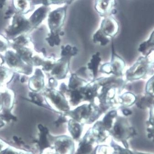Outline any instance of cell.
I'll return each instance as SVG.
<instances>
[{
    "mask_svg": "<svg viewBox=\"0 0 154 154\" xmlns=\"http://www.w3.org/2000/svg\"><path fill=\"white\" fill-rule=\"evenodd\" d=\"M42 94L48 105L58 113H66L70 110V106L68 101L59 90L45 88Z\"/></svg>",
    "mask_w": 154,
    "mask_h": 154,
    "instance_id": "1",
    "label": "cell"
},
{
    "mask_svg": "<svg viewBox=\"0 0 154 154\" xmlns=\"http://www.w3.org/2000/svg\"><path fill=\"white\" fill-rule=\"evenodd\" d=\"M103 113V111L97 105L92 103H87L77 106L73 110H70L65 114L76 121L83 119L93 121Z\"/></svg>",
    "mask_w": 154,
    "mask_h": 154,
    "instance_id": "2",
    "label": "cell"
},
{
    "mask_svg": "<svg viewBox=\"0 0 154 154\" xmlns=\"http://www.w3.org/2000/svg\"><path fill=\"white\" fill-rule=\"evenodd\" d=\"M4 59L11 70L28 75L33 72V67L23 62L16 52L6 51Z\"/></svg>",
    "mask_w": 154,
    "mask_h": 154,
    "instance_id": "3",
    "label": "cell"
},
{
    "mask_svg": "<svg viewBox=\"0 0 154 154\" xmlns=\"http://www.w3.org/2000/svg\"><path fill=\"white\" fill-rule=\"evenodd\" d=\"M67 7H62L50 12L48 15V24L50 33L60 34L63 36L61 31L66 16Z\"/></svg>",
    "mask_w": 154,
    "mask_h": 154,
    "instance_id": "4",
    "label": "cell"
},
{
    "mask_svg": "<svg viewBox=\"0 0 154 154\" xmlns=\"http://www.w3.org/2000/svg\"><path fill=\"white\" fill-rule=\"evenodd\" d=\"M32 29L29 20L21 16L14 19L13 24L7 30L9 37L13 38L21 34L25 33Z\"/></svg>",
    "mask_w": 154,
    "mask_h": 154,
    "instance_id": "5",
    "label": "cell"
},
{
    "mask_svg": "<svg viewBox=\"0 0 154 154\" xmlns=\"http://www.w3.org/2000/svg\"><path fill=\"white\" fill-rule=\"evenodd\" d=\"M70 58L61 56L60 59L56 60L53 68L50 72L51 77L57 80L66 79L69 71Z\"/></svg>",
    "mask_w": 154,
    "mask_h": 154,
    "instance_id": "6",
    "label": "cell"
},
{
    "mask_svg": "<svg viewBox=\"0 0 154 154\" xmlns=\"http://www.w3.org/2000/svg\"><path fill=\"white\" fill-rule=\"evenodd\" d=\"M29 87L32 92L42 93L45 88V76L42 69H35L34 74L29 80Z\"/></svg>",
    "mask_w": 154,
    "mask_h": 154,
    "instance_id": "7",
    "label": "cell"
},
{
    "mask_svg": "<svg viewBox=\"0 0 154 154\" xmlns=\"http://www.w3.org/2000/svg\"><path fill=\"white\" fill-rule=\"evenodd\" d=\"M119 26L116 20L112 17L105 18L101 23L100 30L108 38L114 37L118 33Z\"/></svg>",
    "mask_w": 154,
    "mask_h": 154,
    "instance_id": "8",
    "label": "cell"
},
{
    "mask_svg": "<svg viewBox=\"0 0 154 154\" xmlns=\"http://www.w3.org/2000/svg\"><path fill=\"white\" fill-rule=\"evenodd\" d=\"M50 11L51 8L49 6L43 5L34 11L29 20L32 29L37 28L42 23L49 15Z\"/></svg>",
    "mask_w": 154,
    "mask_h": 154,
    "instance_id": "9",
    "label": "cell"
},
{
    "mask_svg": "<svg viewBox=\"0 0 154 154\" xmlns=\"http://www.w3.org/2000/svg\"><path fill=\"white\" fill-rule=\"evenodd\" d=\"M100 53L97 52L92 55L90 60L87 64V69L91 77V81L97 78V75L99 72L100 63L101 62Z\"/></svg>",
    "mask_w": 154,
    "mask_h": 154,
    "instance_id": "10",
    "label": "cell"
},
{
    "mask_svg": "<svg viewBox=\"0 0 154 154\" xmlns=\"http://www.w3.org/2000/svg\"><path fill=\"white\" fill-rule=\"evenodd\" d=\"M114 2V0H96L95 9L101 16H109Z\"/></svg>",
    "mask_w": 154,
    "mask_h": 154,
    "instance_id": "11",
    "label": "cell"
},
{
    "mask_svg": "<svg viewBox=\"0 0 154 154\" xmlns=\"http://www.w3.org/2000/svg\"><path fill=\"white\" fill-rule=\"evenodd\" d=\"M112 48V54L111 61L110 62L112 70V74L115 76H121L124 68L123 60L115 54Z\"/></svg>",
    "mask_w": 154,
    "mask_h": 154,
    "instance_id": "12",
    "label": "cell"
},
{
    "mask_svg": "<svg viewBox=\"0 0 154 154\" xmlns=\"http://www.w3.org/2000/svg\"><path fill=\"white\" fill-rule=\"evenodd\" d=\"M90 81L78 76L76 73H72L69 80L68 88L70 90L78 89L86 85Z\"/></svg>",
    "mask_w": 154,
    "mask_h": 154,
    "instance_id": "13",
    "label": "cell"
},
{
    "mask_svg": "<svg viewBox=\"0 0 154 154\" xmlns=\"http://www.w3.org/2000/svg\"><path fill=\"white\" fill-rule=\"evenodd\" d=\"M41 93L33 92L31 91L29 93L30 100L28 101L33 103L39 107H43L45 108L52 111H55V112H57L48 105L43 94Z\"/></svg>",
    "mask_w": 154,
    "mask_h": 154,
    "instance_id": "14",
    "label": "cell"
},
{
    "mask_svg": "<svg viewBox=\"0 0 154 154\" xmlns=\"http://www.w3.org/2000/svg\"><path fill=\"white\" fill-rule=\"evenodd\" d=\"M14 74L10 69L0 67V84L4 85L9 83L14 78Z\"/></svg>",
    "mask_w": 154,
    "mask_h": 154,
    "instance_id": "15",
    "label": "cell"
},
{
    "mask_svg": "<svg viewBox=\"0 0 154 154\" xmlns=\"http://www.w3.org/2000/svg\"><path fill=\"white\" fill-rule=\"evenodd\" d=\"M92 40L95 44H98L102 47H104L108 45L110 41L109 38L106 36L100 29L93 34Z\"/></svg>",
    "mask_w": 154,
    "mask_h": 154,
    "instance_id": "16",
    "label": "cell"
},
{
    "mask_svg": "<svg viewBox=\"0 0 154 154\" xmlns=\"http://www.w3.org/2000/svg\"><path fill=\"white\" fill-rule=\"evenodd\" d=\"M16 2L17 6L23 14H26L33 8L32 0H16Z\"/></svg>",
    "mask_w": 154,
    "mask_h": 154,
    "instance_id": "17",
    "label": "cell"
},
{
    "mask_svg": "<svg viewBox=\"0 0 154 154\" xmlns=\"http://www.w3.org/2000/svg\"><path fill=\"white\" fill-rule=\"evenodd\" d=\"M75 0H33V4H42L44 6L51 5H60L62 4H69Z\"/></svg>",
    "mask_w": 154,
    "mask_h": 154,
    "instance_id": "18",
    "label": "cell"
},
{
    "mask_svg": "<svg viewBox=\"0 0 154 154\" xmlns=\"http://www.w3.org/2000/svg\"><path fill=\"white\" fill-rule=\"evenodd\" d=\"M78 49L75 47H72L69 45L62 46L61 47V56L71 57L77 55Z\"/></svg>",
    "mask_w": 154,
    "mask_h": 154,
    "instance_id": "19",
    "label": "cell"
},
{
    "mask_svg": "<svg viewBox=\"0 0 154 154\" xmlns=\"http://www.w3.org/2000/svg\"><path fill=\"white\" fill-rule=\"evenodd\" d=\"M60 36H61V35L60 34L50 33L46 38V41L47 42L50 47H54L55 46H58L60 45L61 42Z\"/></svg>",
    "mask_w": 154,
    "mask_h": 154,
    "instance_id": "20",
    "label": "cell"
},
{
    "mask_svg": "<svg viewBox=\"0 0 154 154\" xmlns=\"http://www.w3.org/2000/svg\"><path fill=\"white\" fill-rule=\"evenodd\" d=\"M56 60L53 56L45 57L41 67L43 71L50 72L56 63Z\"/></svg>",
    "mask_w": 154,
    "mask_h": 154,
    "instance_id": "21",
    "label": "cell"
},
{
    "mask_svg": "<svg viewBox=\"0 0 154 154\" xmlns=\"http://www.w3.org/2000/svg\"><path fill=\"white\" fill-rule=\"evenodd\" d=\"M38 128L41 132V136H40V142H39L40 147L42 148H45L48 146V142L46 138V135L48 132V129L41 124H39L38 125Z\"/></svg>",
    "mask_w": 154,
    "mask_h": 154,
    "instance_id": "22",
    "label": "cell"
},
{
    "mask_svg": "<svg viewBox=\"0 0 154 154\" xmlns=\"http://www.w3.org/2000/svg\"><path fill=\"white\" fill-rule=\"evenodd\" d=\"M117 112L115 110H111L106 115L103 120V123L106 127L109 128L111 127L112 123V119L116 117Z\"/></svg>",
    "mask_w": 154,
    "mask_h": 154,
    "instance_id": "23",
    "label": "cell"
},
{
    "mask_svg": "<svg viewBox=\"0 0 154 154\" xmlns=\"http://www.w3.org/2000/svg\"><path fill=\"white\" fill-rule=\"evenodd\" d=\"M69 128L73 135L77 137L79 136L81 131V126L78 123L74 120H70L69 122Z\"/></svg>",
    "mask_w": 154,
    "mask_h": 154,
    "instance_id": "24",
    "label": "cell"
},
{
    "mask_svg": "<svg viewBox=\"0 0 154 154\" xmlns=\"http://www.w3.org/2000/svg\"><path fill=\"white\" fill-rule=\"evenodd\" d=\"M153 46H154V31L151 34V36L148 41L141 45L140 50L141 51H143L147 48Z\"/></svg>",
    "mask_w": 154,
    "mask_h": 154,
    "instance_id": "25",
    "label": "cell"
},
{
    "mask_svg": "<svg viewBox=\"0 0 154 154\" xmlns=\"http://www.w3.org/2000/svg\"><path fill=\"white\" fill-rule=\"evenodd\" d=\"M58 82L57 79L53 77H51L48 80V88H51L56 89V88L58 87Z\"/></svg>",
    "mask_w": 154,
    "mask_h": 154,
    "instance_id": "26",
    "label": "cell"
},
{
    "mask_svg": "<svg viewBox=\"0 0 154 154\" xmlns=\"http://www.w3.org/2000/svg\"><path fill=\"white\" fill-rule=\"evenodd\" d=\"M8 47V43L7 40L0 39V52H3L7 50Z\"/></svg>",
    "mask_w": 154,
    "mask_h": 154,
    "instance_id": "27",
    "label": "cell"
},
{
    "mask_svg": "<svg viewBox=\"0 0 154 154\" xmlns=\"http://www.w3.org/2000/svg\"><path fill=\"white\" fill-rule=\"evenodd\" d=\"M91 149V146L88 144H84L81 147V151L82 153H87Z\"/></svg>",
    "mask_w": 154,
    "mask_h": 154,
    "instance_id": "28",
    "label": "cell"
},
{
    "mask_svg": "<svg viewBox=\"0 0 154 154\" xmlns=\"http://www.w3.org/2000/svg\"><path fill=\"white\" fill-rule=\"evenodd\" d=\"M66 122V118L64 116H61L57 119V121H55L54 124H55V125L57 126H59L60 125Z\"/></svg>",
    "mask_w": 154,
    "mask_h": 154,
    "instance_id": "29",
    "label": "cell"
},
{
    "mask_svg": "<svg viewBox=\"0 0 154 154\" xmlns=\"http://www.w3.org/2000/svg\"><path fill=\"white\" fill-rule=\"evenodd\" d=\"M5 62V59L3 58V56L0 55V67L2 66V64L4 63Z\"/></svg>",
    "mask_w": 154,
    "mask_h": 154,
    "instance_id": "30",
    "label": "cell"
},
{
    "mask_svg": "<svg viewBox=\"0 0 154 154\" xmlns=\"http://www.w3.org/2000/svg\"><path fill=\"white\" fill-rule=\"evenodd\" d=\"M123 112L125 115H129V114H130V113H131V111H130L128 110H123Z\"/></svg>",
    "mask_w": 154,
    "mask_h": 154,
    "instance_id": "31",
    "label": "cell"
},
{
    "mask_svg": "<svg viewBox=\"0 0 154 154\" xmlns=\"http://www.w3.org/2000/svg\"><path fill=\"white\" fill-rule=\"evenodd\" d=\"M2 109H3V105H2L1 98V96H0V111L2 110Z\"/></svg>",
    "mask_w": 154,
    "mask_h": 154,
    "instance_id": "32",
    "label": "cell"
},
{
    "mask_svg": "<svg viewBox=\"0 0 154 154\" xmlns=\"http://www.w3.org/2000/svg\"><path fill=\"white\" fill-rule=\"evenodd\" d=\"M2 124H3V122L0 121V125H2Z\"/></svg>",
    "mask_w": 154,
    "mask_h": 154,
    "instance_id": "33",
    "label": "cell"
}]
</instances>
